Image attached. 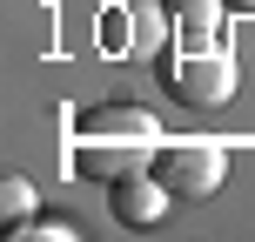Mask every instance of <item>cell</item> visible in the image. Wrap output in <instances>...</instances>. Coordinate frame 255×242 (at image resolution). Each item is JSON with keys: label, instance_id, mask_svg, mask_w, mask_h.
Listing matches in <instances>:
<instances>
[{"label": "cell", "instance_id": "5b68a950", "mask_svg": "<svg viewBox=\"0 0 255 242\" xmlns=\"http://www.w3.org/2000/svg\"><path fill=\"white\" fill-rule=\"evenodd\" d=\"M0 222H7V229L34 222V182H27V175H7V182H0Z\"/></svg>", "mask_w": 255, "mask_h": 242}, {"label": "cell", "instance_id": "3957f363", "mask_svg": "<svg viewBox=\"0 0 255 242\" xmlns=\"http://www.w3.org/2000/svg\"><path fill=\"white\" fill-rule=\"evenodd\" d=\"M168 182L154 175V168H134V175H115L108 182V209H115V222H128V229H154V222L168 216Z\"/></svg>", "mask_w": 255, "mask_h": 242}, {"label": "cell", "instance_id": "8992f818", "mask_svg": "<svg viewBox=\"0 0 255 242\" xmlns=\"http://www.w3.org/2000/svg\"><path fill=\"white\" fill-rule=\"evenodd\" d=\"M13 236H47V242H54V236H74V229H67V222H20Z\"/></svg>", "mask_w": 255, "mask_h": 242}, {"label": "cell", "instance_id": "7a4b0ae2", "mask_svg": "<svg viewBox=\"0 0 255 242\" xmlns=\"http://www.w3.org/2000/svg\"><path fill=\"white\" fill-rule=\"evenodd\" d=\"M154 175H161L175 195L202 202V195H215V189H222V175H229V155H222L215 141H161V155H154Z\"/></svg>", "mask_w": 255, "mask_h": 242}, {"label": "cell", "instance_id": "277c9868", "mask_svg": "<svg viewBox=\"0 0 255 242\" xmlns=\"http://www.w3.org/2000/svg\"><path fill=\"white\" fill-rule=\"evenodd\" d=\"M222 7H229V0H168V13H175V27L188 40H208L222 27Z\"/></svg>", "mask_w": 255, "mask_h": 242}, {"label": "cell", "instance_id": "6da1fadb", "mask_svg": "<svg viewBox=\"0 0 255 242\" xmlns=\"http://www.w3.org/2000/svg\"><path fill=\"white\" fill-rule=\"evenodd\" d=\"M161 88L175 94L181 108H195V115L229 108V101H235V61H229L222 47H208V40H188L181 54L161 61Z\"/></svg>", "mask_w": 255, "mask_h": 242}, {"label": "cell", "instance_id": "52a82bcc", "mask_svg": "<svg viewBox=\"0 0 255 242\" xmlns=\"http://www.w3.org/2000/svg\"><path fill=\"white\" fill-rule=\"evenodd\" d=\"M229 7H235V13H255V0H229Z\"/></svg>", "mask_w": 255, "mask_h": 242}]
</instances>
